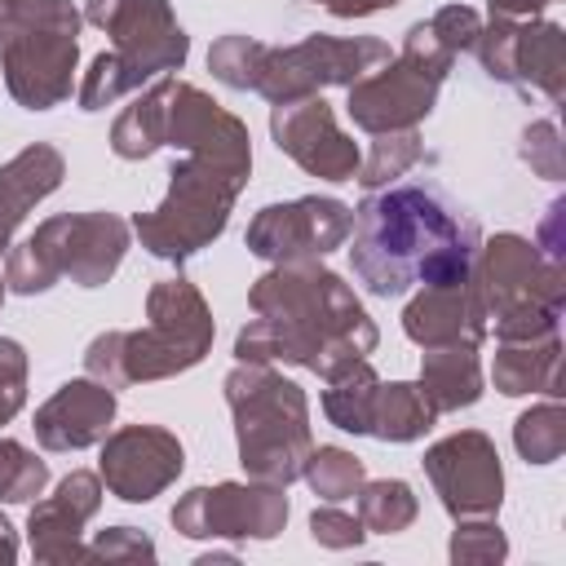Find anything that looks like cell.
I'll list each match as a JSON object with an SVG mask.
<instances>
[{
    "instance_id": "1",
    "label": "cell",
    "mask_w": 566,
    "mask_h": 566,
    "mask_svg": "<svg viewBox=\"0 0 566 566\" xmlns=\"http://www.w3.org/2000/svg\"><path fill=\"white\" fill-rule=\"evenodd\" d=\"M164 146L181 150L168 168V195L128 226L150 256L177 265L226 234L252 172V137L234 111L212 102L199 84L172 75L164 102Z\"/></svg>"
},
{
    "instance_id": "2",
    "label": "cell",
    "mask_w": 566,
    "mask_h": 566,
    "mask_svg": "<svg viewBox=\"0 0 566 566\" xmlns=\"http://www.w3.org/2000/svg\"><path fill=\"white\" fill-rule=\"evenodd\" d=\"M252 318L234 336L239 363H287L332 380L380 345L358 292L318 261H279L248 287Z\"/></svg>"
},
{
    "instance_id": "3",
    "label": "cell",
    "mask_w": 566,
    "mask_h": 566,
    "mask_svg": "<svg viewBox=\"0 0 566 566\" xmlns=\"http://www.w3.org/2000/svg\"><path fill=\"white\" fill-rule=\"evenodd\" d=\"M349 265L371 296H402L411 287L460 283L473 270L482 230L429 181H394L367 190L354 208Z\"/></svg>"
},
{
    "instance_id": "4",
    "label": "cell",
    "mask_w": 566,
    "mask_h": 566,
    "mask_svg": "<svg viewBox=\"0 0 566 566\" xmlns=\"http://www.w3.org/2000/svg\"><path fill=\"white\" fill-rule=\"evenodd\" d=\"M84 22L111 35L75 84L80 111H106L128 93H142L155 75L181 71L190 35L181 31L168 0H84Z\"/></svg>"
},
{
    "instance_id": "5",
    "label": "cell",
    "mask_w": 566,
    "mask_h": 566,
    "mask_svg": "<svg viewBox=\"0 0 566 566\" xmlns=\"http://www.w3.org/2000/svg\"><path fill=\"white\" fill-rule=\"evenodd\" d=\"M221 389L234 416V442H239L243 473L252 482L292 486L314 447L305 389L287 380L283 371H274L270 363H234Z\"/></svg>"
},
{
    "instance_id": "6",
    "label": "cell",
    "mask_w": 566,
    "mask_h": 566,
    "mask_svg": "<svg viewBox=\"0 0 566 566\" xmlns=\"http://www.w3.org/2000/svg\"><path fill=\"white\" fill-rule=\"evenodd\" d=\"M469 279L478 287L486 332H495V340H535L562 327L566 274L535 248V239L513 230L482 239Z\"/></svg>"
},
{
    "instance_id": "7",
    "label": "cell",
    "mask_w": 566,
    "mask_h": 566,
    "mask_svg": "<svg viewBox=\"0 0 566 566\" xmlns=\"http://www.w3.org/2000/svg\"><path fill=\"white\" fill-rule=\"evenodd\" d=\"M80 22L71 0H0V71L22 111H53L71 97Z\"/></svg>"
},
{
    "instance_id": "8",
    "label": "cell",
    "mask_w": 566,
    "mask_h": 566,
    "mask_svg": "<svg viewBox=\"0 0 566 566\" xmlns=\"http://www.w3.org/2000/svg\"><path fill=\"white\" fill-rule=\"evenodd\" d=\"M133 243V226L119 212H57L35 226L31 239L4 252V287L18 296L49 292L57 279L75 287H102L119 270Z\"/></svg>"
},
{
    "instance_id": "9",
    "label": "cell",
    "mask_w": 566,
    "mask_h": 566,
    "mask_svg": "<svg viewBox=\"0 0 566 566\" xmlns=\"http://www.w3.org/2000/svg\"><path fill=\"white\" fill-rule=\"evenodd\" d=\"M451 66H455V53L429 31V22L407 27L402 53L349 84L345 111L354 128H363L367 137L420 128V119H429V111L438 106V88L451 75Z\"/></svg>"
},
{
    "instance_id": "10",
    "label": "cell",
    "mask_w": 566,
    "mask_h": 566,
    "mask_svg": "<svg viewBox=\"0 0 566 566\" xmlns=\"http://www.w3.org/2000/svg\"><path fill=\"white\" fill-rule=\"evenodd\" d=\"M389 44L380 35H305L296 44H265L256 66V88L270 106L296 102L336 84H354L380 62H389Z\"/></svg>"
},
{
    "instance_id": "11",
    "label": "cell",
    "mask_w": 566,
    "mask_h": 566,
    "mask_svg": "<svg viewBox=\"0 0 566 566\" xmlns=\"http://www.w3.org/2000/svg\"><path fill=\"white\" fill-rule=\"evenodd\" d=\"M478 62L491 80L513 84L517 93H539L544 102L566 97V31L548 18H491L482 22Z\"/></svg>"
},
{
    "instance_id": "12",
    "label": "cell",
    "mask_w": 566,
    "mask_h": 566,
    "mask_svg": "<svg viewBox=\"0 0 566 566\" xmlns=\"http://www.w3.org/2000/svg\"><path fill=\"white\" fill-rule=\"evenodd\" d=\"M287 486L270 482H217L190 486L172 504V526L186 539H274L287 526Z\"/></svg>"
},
{
    "instance_id": "13",
    "label": "cell",
    "mask_w": 566,
    "mask_h": 566,
    "mask_svg": "<svg viewBox=\"0 0 566 566\" xmlns=\"http://www.w3.org/2000/svg\"><path fill=\"white\" fill-rule=\"evenodd\" d=\"M354 230V208L332 195H301L287 203H265L248 221V252L279 265V261H323L327 252L345 248Z\"/></svg>"
},
{
    "instance_id": "14",
    "label": "cell",
    "mask_w": 566,
    "mask_h": 566,
    "mask_svg": "<svg viewBox=\"0 0 566 566\" xmlns=\"http://www.w3.org/2000/svg\"><path fill=\"white\" fill-rule=\"evenodd\" d=\"M424 478L451 517H495L504 504V464L482 429H460L424 451Z\"/></svg>"
},
{
    "instance_id": "15",
    "label": "cell",
    "mask_w": 566,
    "mask_h": 566,
    "mask_svg": "<svg viewBox=\"0 0 566 566\" xmlns=\"http://www.w3.org/2000/svg\"><path fill=\"white\" fill-rule=\"evenodd\" d=\"M97 447V478L124 504H150L186 469V447L164 424H119Z\"/></svg>"
},
{
    "instance_id": "16",
    "label": "cell",
    "mask_w": 566,
    "mask_h": 566,
    "mask_svg": "<svg viewBox=\"0 0 566 566\" xmlns=\"http://www.w3.org/2000/svg\"><path fill=\"white\" fill-rule=\"evenodd\" d=\"M270 137L296 168H305L310 177H323V181H354L358 159H363L358 142L349 133H340L323 93L270 106Z\"/></svg>"
},
{
    "instance_id": "17",
    "label": "cell",
    "mask_w": 566,
    "mask_h": 566,
    "mask_svg": "<svg viewBox=\"0 0 566 566\" xmlns=\"http://www.w3.org/2000/svg\"><path fill=\"white\" fill-rule=\"evenodd\" d=\"M102 509V478L88 469H71L53 495L35 500L27 513V539L35 562L44 566H66V562H88L84 526Z\"/></svg>"
},
{
    "instance_id": "18",
    "label": "cell",
    "mask_w": 566,
    "mask_h": 566,
    "mask_svg": "<svg viewBox=\"0 0 566 566\" xmlns=\"http://www.w3.org/2000/svg\"><path fill=\"white\" fill-rule=\"evenodd\" d=\"M115 411H119V398L111 385H102L93 376H75L66 385H57L35 407L31 429L44 451H84L111 433Z\"/></svg>"
},
{
    "instance_id": "19",
    "label": "cell",
    "mask_w": 566,
    "mask_h": 566,
    "mask_svg": "<svg viewBox=\"0 0 566 566\" xmlns=\"http://www.w3.org/2000/svg\"><path fill=\"white\" fill-rule=\"evenodd\" d=\"M402 332L420 349H442V345L478 349L486 340V314H482L473 279L420 287L402 310Z\"/></svg>"
},
{
    "instance_id": "20",
    "label": "cell",
    "mask_w": 566,
    "mask_h": 566,
    "mask_svg": "<svg viewBox=\"0 0 566 566\" xmlns=\"http://www.w3.org/2000/svg\"><path fill=\"white\" fill-rule=\"evenodd\" d=\"M66 177V159L49 142L22 146L13 159L0 164V252L13 248V230L27 221V212L49 199Z\"/></svg>"
},
{
    "instance_id": "21",
    "label": "cell",
    "mask_w": 566,
    "mask_h": 566,
    "mask_svg": "<svg viewBox=\"0 0 566 566\" xmlns=\"http://www.w3.org/2000/svg\"><path fill=\"white\" fill-rule=\"evenodd\" d=\"M491 385L504 398L522 394H548L562 398V336H535V340H500L491 363Z\"/></svg>"
},
{
    "instance_id": "22",
    "label": "cell",
    "mask_w": 566,
    "mask_h": 566,
    "mask_svg": "<svg viewBox=\"0 0 566 566\" xmlns=\"http://www.w3.org/2000/svg\"><path fill=\"white\" fill-rule=\"evenodd\" d=\"M424 398L433 402L438 416L447 411H464L482 398V363L478 349L469 345H442V349H424L420 358V380Z\"/></svg>"
},
{
    "instance_id": "23",
    "label": "cell",
    "mask_w": 566,
    "mask_h": 566,
    "mask_svg": "<svg viewBox=\"0 0 566 566\" xmlns=\"http://www.w3.org/2000/svg\"><path fill=\"white\" fill-rule=\"evenodd\" d=\"M438 424L433 402L424 398V389L416 380H380L376 402H371V424L367 433L380 442H416Z\"/></svg>"
},
{
    "instance_id": "24",
    "label": "cell",
    "mask_w": 566,
    "mask_h": 566,
    "mask_svg": "<svg viewBox=\"0 0 566 566\" xmlns=\"http://www.w3.org/2000/svg\"><path fill=\"white\" fill-rule=\"evenodd\" d=\"M168 80L172 75H159L146 93H137L111 124V150L119 159H150L159 146H164V102H168Z\"/></svg>"
},
{
    "instance_id": "25",
    "label": "cell",
    "mask_w": 566,
    "mask_h": 566,
    "mask_svg": "<svg viewBox=\"0 0 566 566\" xmlns=\"http://www.w3.org/2000/svg\"><path fill=\"white\" fill-rule=\"evenodd\" d=\"M376 389H380V376L367 358L349 363L345 371H336L323 389V416L345 429V433H367L371 424V402H376Z\"/></svg>"
},
{
    "instance_id": "26",
    "label": "cell",
    "mask_w": 566,
    "mask_h": 566,
    "mask_svg": "<svg viewBox=\"0 0 566 566\" xmlns=\"http://www.w3.org/2000/svg\"><path fill=\"white\" fill-rule=\"evenodd\" d=\"M301 478H305V486L323 504H340V500H354L358 495V486L367 482V464L354 451L323 442V447H310V455L301 464Z\"/></svg>"
},
{
    "instance_id": "27",
    "label": "cell",
    "mask_w": 566,
    "mask_h": 566,
    "mask_svg": "<svg viewBox=\"0 0 566 566\" xmlns=\"http://www.w3.org/2000/svg\"><path fill=\"white\" fill-rule=\"evenodd\" d=\"M420 500L402 478H376L358 486V522L367 535H398L416 522Z\"/></svg>"
},
{
    "instance_id": "28",
    "label": "cell",
    "mask_w": 566,
    "mask_h": 566,
    "mask_svg": "<svg viewBox=\"0 0 566 566\" xmlns=\"http://www.w3.org/2000/svg\"><path fill=\"white\" fill-rule=\"evenodd\" d=\"M424 155V142H420V128H398V133H376L371 137V150L358 159V172L354 181L363 190H380V186H394L402 172H411Z\"/></svg>"
},
{
    "instance_id": "29",
    "label": "cell",
    "mask_w": 566,
    "mask_h": 566,
    "mask_svg": "<svg viewBox=\"0 0 566 566\" xmlns=\"http://www.w3.org/2000/svg\"><path fill=\"white\" fill-rule=\"evenodd\" d=\"M513 447L526 464H553L566 451V407L562 398H548L513 420Z\"/></svg>"
},
{
    "instance_id": "30",
    "label": "cell",
    "mask_w": 566,
    "mask_h": 566,
    "mask_svg": "<svg viewBox=\"0 0 566 566\" xmlns=\"http://www.w3.org/2000/svg\"><path fill=\"white\" fill-rule=\"evenodd\" d=\"M261 53H265V40L230 31V35H221V40L208 49V71H212V80H221L226 88L252 93V88H256V66H261Z\"/></svg>"
},
{
    "instance_id": "31",
    "label": "cell",
    "mask_w": 566,
    "mask_h": 566,
    "mask_svg": "<svg viewBox=\"0 0 566 566\" xmlns=\"http://www.w3.org/2000/svg\"><path fill=\"white\" fill-rule=\"evenodd\" d=\"M44 486H49V464L18 438H0V500L27 504L44 495Z\"/></svg>"
},
{
    "instance_id": "32",
    "label": "cell",
    "mask_w": 566,
    "mask_h": 566,
    "mask_svg": "<svg viewBox=\"0 0 566 566\" xmlns=\"http://www.w3.org/2000/svg\"><path fill=\"white\" fill-rule=\"evenodd\" d=\"M447 553L455 566H500L509 557V539L495 517H455Z\"/></svg>"
},
{
    "instance_id": "33",
    "label": "cell",
    "mask_w": 566,
    "mask_h": 566,
    "mask_svg": "<svg viewBox=\"0 0 566 566\" xmlns=\"http://www.w3.org/2000/svg\"><path fill=\"white\" fill-rule=\"evenodd\" d=\"M517 150H522V164H526L535 177H544V181H562V177H566V142H562V128H557L553 115L526 124Z\"/></svg>"
},
{
    "instance_id": "34",
    "label": "cell",
    "mask_w": 566,
    "mask_h": 566,
    "mask_svg": "<svg viewBox=\"0 0 566 566\" xmlns=\"http://www.w3.org/2000/svg\"><path fill=\"white\" fill-rule=\"evenodd\" d=\"M88 562H155V539L137 526H106L88 544Z\"/></svg>"
},
{
    "instance_id": "35",
    "label": "cell",
    "mask_w": 566,
    "mask_h": 566,
    "mask_svg": "<svg viewBox=\"0 0 566 566\" xmlns=\"http://www.w3.org/2000/svg\"><path fill=\"white\" fill-rule=\"evenodd\" d=\"M27 402V349L0 336V424H9Z\"/></svg>"
},
{
    "instance_id": "36",
    "label": "cell",
    "mask_w": 566,
    "mask_h": 566,
    "mask_svg": "<svg viewBox=\"0 0 566 566\" xmlns=\"http://www.w3.org/2000/svg\"><path fill=\"white\" fill-rule=\"evenodd\" d=\"M310 539L323 548H358L367 539V526L358 522V513H345L336 504H323L310 513Z\"/></svg>"
},
{
    "instance_id": "37",
    "label": "cell",
    "mask_w": 566,
    "mask_h": 566,
    "mask_svg": "<svg viewBox=\"0 0 566 566\" xmlns=\"http://www.w3.org/2000/svg\"><path fill=\"white\" fill-rule=\"evenodd\" d=\"M429 22V31L460 57L464 49H473V40H478V31H482V18H478V9H469V4H442L433 18H424Z\"/></svg>"
},
{
    "instance_id": "38",
    "label": "cell",
    "mask_w": 566,
    "mask_h": 566,
    "mask_svg": "<svg viewBox=\"0 0 566 566\" xmlns=\"http://www.w3.org/2000/svg\"><path fill=\"white\" fill-rule=\"evenodd\" d=\"M562 212H566V203H562V199H553V203H548V212H544L539 239H535V248H539V252H544L548 261H557V265H562V230H557Z\"/></svg>"
},
{
    "instance_id": "39",
    "label": "cell",
    "mask_w": 566,
    "mask_h": 566,
    "mask_svg": "<svg viewBox=\"0 0 566 566\" xmlns=\"http://www.w3.org/2000/svg\"><path fill=\"white\" fill-rule=\"evenodd\" d=\"M314 4H323L332 18H371L380 9H394L398 0H314Z\"/></svg>"
},
{
    "instance_id": "40",
    "label": "cell",
    "mask_w": 566,
    "mask_h": 566,
    "mask_svg": "<svg viewBox=\"0 0 566 566\" xmlns=\"http://www.w3.org/2000/svg\"><path fill=\"white\" fill-rule=\"evenodd\" d=\"M486 4H491V18H539L557 0H486Z\"/></svg>"
},
{
    "instance_id": "41",
    "label": "cell",
    "mask_w": 566,
    "mask_h": 566,
    "mask_svg": "<svg viewBox=\"0 0 566 566\" xmlns=\"http://www.w3.org/2000/svg\"><path fill=\"white\" fill-rule=\"evenodd\" d=\"M9 562H18V531H13L9 517L0 513V566H9Z\"/></svg>"
},
{
    "instance_id": "42",
    "label": "cell",
    "mask_w": 566,
    "mask_h": 566,
    "mask_svg": "<svg viewBox=\"0 0 566 566\" xmlns=\"http://www.w3.org/2000/svg\"><path fill=\"white\" fill-rule=\"evenodd\" d=\"M4 292H9V287H4V279H0V305H4Z\"/></svg>"
}]
</instances>
